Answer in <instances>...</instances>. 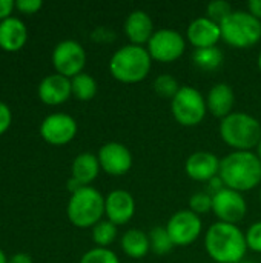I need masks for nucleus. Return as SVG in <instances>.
Wrapping results in <instances>:
<instances>
[{"label": "nucleus", "mask_w": 261, "mask_h": 263, "mask_svg": "<svg viewBox=\"0 0 261 263\" xmlns=\"http://www.w3.org/2000/svg\"><path fill=\"white\" fill-rule=\"evenodd\" d=\"M205 248L215 263H240L245 260L248 243L245 233L237 225L215 222L206 231Z\"/></svg>", "instance_id": "obj_1"}, {"label": "nucleus", "mask_w": 261, "mask_h": 263, "mask_svg": "<svg viewBox=\"0 0 261 263\" xmlns=\"http://www.w3.org/2000/svg\"><path fill=\"white\" fill-rule=\"evenodd\" d=\"M225 186L235 191H249L261 182V160L252 151H232L220 162V173Z\"/></svg>", "instance_id": "obj_2"}, {"label": "nucleus", "mask_w": 261, "mask_h": 263, "mask_svg": "<svg viewBox=\"0 0 261 263\" xmlns=\"http://www.w3.org/2000/svg\"><path fill=\"white\" fill-rule=\"evenodd\" d=\"M152 66V57L148 48L140 45L120 46L109 60V71L112 77L125 83H135L143 80Z\"/></svg>", "instance_id": "obj_3"}, {"label": "nucleus", "mask_w": 261, "mask_h": 263, "mask_svg": "<svg viewBox=\"0 0 261 263\" xmlns=\"http://www.w3.org/2000/svg\"><path fill=\"white\" fill-rule=\"evenodd\" d=\"M222 139L235 151H251L261 140V123L254 116L246 112H231L220 122Z\"/></svg>", "instance_id": "obj_4"}, {"label": "nucleus", "mask_w": 261, "mask_h": 263, "mask_svg": "<svg viewBox=\"0 0 261 263\" xmlns=\"http://www.w3.org/2000/svg\"><path fill=\"white\" fill-rule=\"evenodd\" d=\"M66 214L77 228L94 227L105 214V196L94 186H83L71 194Z\"/></svg>", "instance_id": "obj_5"}, {"label": "nucleus", "mask_w": 261, "mask_h": 263, "mask_svg": "<svg viewBox=\"0 0 261 263\" xmlns=\"http://www.w3.org/2000/svg\"><path fill=\"white\" fill-rule=\"evenodd\" d=\"M222 39L237 48H248L261 39V20L249 11L235 9L222 23Z\"/></svg>", "instance_id": "obj_6"}, {"label": "nucleus", "mask_w": 261, "mask_h": 263, "mask_svg": "<svg viewBox=\"0 0 261 263\" xmlns=\"http://www.w3.org/2000/svg\"><path fill=\"white\" fill-rule=\"evenodd\" d=\"M171 109L178 123L195 126L206 116V97H203V94L194 86H180L178 92L171 100Z\"/></svg>", "instance_id": "obj_7"}, {"label": "nucleus", "mask_w": 261, "mask_h": 263, "mask_svg": "<svg viewBox=\"0 0 261 263\" xmlns=\"http://www.w3.org/2000/svg\"><path fill=\"white\" fill-rule=\"evenodd\" d=\"M51 59L57 74L72 79L83 72L86 65V51L77 40L68 39L55 45Z\"/></svg>", "instance_id": "obj_8"}, {"label": "nucleus", "mask_w": 261, "mask_h": 263, "mask_svg": "<svg viewBox=\"0 0 261 263\" xmlns=\"http://www.w3.org/2000/svg\"><path fill=\"white\" fill-rule=\"evenodd\" d=\"M166 230H168L174 245L188 247L198 239V236L202 234V230H203V223H202L200 216L195 214L194 211L178 210L169 217V220L166 223Z\"/></svg>", "instance_id": "obj_9"}, {"label": "nucleus", "mask_w": 261, "mask_h": 263, "mask_svg": "<svg viewBox=\"0 0 261 263\" xmlns=\"http://www.w3.org/2000/svg\"><path fill=\"white\" fill-rule=\"evenodd\" d=\"M186 49L185 37L171 28L157 29L148 42V51L152 59L158 62H174Z\"/></svg>", "instance_id": "obj_10"}, {"label": "nucleus", "mask_w": 261, "mask_h": 263, "mask_svg": "<svg viewBox=\"0 0 261 263\" xmlns=\"http://www.w3.org/2000/svg\"><path fill=\"white\" fill-rule=\"evenodd\" d=\"M212 211L220 222L235 225L245 219L248 213V203L240 191L225 186L212 196Z\"/></svg>", "instance_id": "obj_11"}, {"label": "nucleus", "mask_w": 261, "mask_h": 263, "mask_svg": "<svg viewBox=\"0 0 261 263\" xmlns=\"http://www.w3.org/2000/svg\"><path fill=\"white\" fill-rule=\"evenodd\" d=\"M77 122L72 116L65 112H54L46 116L40 123V136L51 145H66L77 134Z\"/></svg>", "instance_id": "obj_12"}, {"label": "nucleus", "mask_w": 261, "mask_h": 263, "mask_svg": "<svg viewBox=\"0 0 261 263\" xmlns=\"http://www.w3.org/2000/svg\"><path fill=\"white\" fill-rule=\"evenodd\" d=\"M98 162L105 173L111 176H123L132 166V154L129 148L120 142H108L98 149Z\"/></svg>", "instance_id": "obj_13"}, {"label": "nucleus", "mask_w": 261, "mask_h": 263, "mask_svg": "<svg viewBox=\"0 0 261 263\" xmlns=\"http://www.w3.org/2000/svg\"><path fill=\"white\" fill-rule=\"evenodd\" d=\"M105 214L114 225L128 223L135 214V199L126 190H112L105 197Z\"/></svg>", "instance_id": "obj_14"}, {"label": "nucleus", "mask_w": 261, "mask_h": 263, "mask_svg": "<svg viewBox=\"0 0 261 263\" xmlns=\"http://www.w3.org/2000/svg\"><path fill=\"white\" fill-rule=\"evenodd\" d=\"M220 162L222 159H218L214 153L195 151L186 159L185 170L191 179L198 182H209L211 179L218 176Z\"/></svg>", "instance_id": "obj_15"}, {"label": "nucleus", "mask_w": 261, "mask_h": 263, "mask_svg": "<svg viewBox=\"0 0 261 263\" xmlns=\"http://www.w3.org/2000/svg\"><path fill=\"white\" fill-rule=\"evenodd\" d=\"M38 99L51 106L65 103L72 96L71 79L62 74H49L38 83Z\"/></svg>", "instance_id": "obj_16"}, {"label": "nucleus", "mask_w": 261, "mask_h": 263, "mask_svg": "<svg viewBox=\"0 0 261 263\" xmlns=\"http://www.w3.org/2000/svg\"><path fill=\"white\" fill-rule=\"evenodd\" d=\"M186 35L195 48L215 46L217 42L222 39V28L220 23L211 20L206 15L197 17L189 23Z\"/></svg>", "instance_id": "obj_17"}, {"label": "nucleus", "mask_w": 261, "mask_h": 263, "mask_svg": "<svg viewBox=\"0 0 261 263\" xmlns=\"http://www.w3.org/2000/svg\"><path fill=\"white\" fill-rule=\"evenodd\" d=\"M28 40V29L18 17H8L0 22V48L6 52L20 51Z\"/></svg>", "instance_id": "obj_18"}, {"label": "nucleus", "mask_w": 261, "mask_h": 263, "mask_svg": "<svg viewBox=\"0 0 261 263\" xmlns=\"http://www.w3.org/2000/svg\"><path fill=\"white\" fill-rule=\"evenodd\" d=\"M123 28L131 43L140 45V46H143V43H148L152 34L155 32L151 15L143 9H135L129 12L125 20Z\"/></svg>", "instance_id": "obj_19"}, {"label": "nucleus", "mask_w": 261, "mask_h": 263, "mask_svg": "<svg viewBox=\"0 0 261 263\" xmlns=\"http://www.w3.org/2000/svg\"><path fill=\"white\" fill-rule=\"evenodd\" d=\"M234 105H235V92L231 85L220 82L215 83L208 96H206V106L208 109L220 119L228 117L231 112H234Z\"/></svg>", "instance_id": "obj_20"}, {"label": "nucleus", "mask_w": 261, "mask_h": 263, "mask_svg": "<svg viewBox=\"0 0 261 263\" xmlns=\"http://www.w3.org/2000/svg\"><path fill=\"white\" fill-rule=\"evenodd\" d=\"M100 162L98 157L92 153H82L72 160L71 173L77 182H80L83 186H89L91 182H94L100 173Z\"/></svg>", "instance_id": "obj_21"}, {"label": "nucleus", "mask_w": 261, "mask_h": 263, "mask_svg": "<svg viewBox=\"0 0 261 263\" xmlns=\"http://www.w3.org/2000/svg\"><path fill=\"white\" fill-rule=\"evenodd\" d=\"M120 247L126 256H129L132 259H142L151 250L149 236H148V233H145L138 228H131L122 236Z\"/></svg>", "instance_id": "obj_22"}, {"label": "nucleus", "mask_w": 261, "mask_h": 263, "mask_svg": "<svg viewBox=\"0 0 261 263\" xmlns=\"http://www.w3.org/2000/svg\"><path fill=\"white\" fill-rule=\"evenodd\" d=\"M225 54L223 51L215 46H206V48H195L192 52V62L195 66H198L203 71H215L223 65Z\"/></svg>", "instance_id": "obj_23"}, {"label": "nucleus", "mask_w": 261, "mask_h": 263, "mask_svg": "<svg viewBox=\"0 0 261 263\" xmlns=\"http://www.w3.org/2000/svg\"><path fill=\"white\" fill-rule=\"evenodd\" d=\"M71 88H72V96L77 100L88 102L94 99L97 94V80L91 74L83 71L71 79Z\"/></svg>", "instance_id": "obj_24"}, {"label": "nucleus", "mask_w": 261, "mask_h": 263, "mask_svg": "<svg viewBox=\"0 0 261 263\" xmlns=\"http://www.w3.org/2000/svg\"><path fill=\"white\" fill-rule=\"evenodd\" d=\"M148 236H149V242H151V250L158 256H165V254L171 253L172 248L175 247L166 227H154Z\"/></svg>", "instance_id": "obj_25"}, {"label": "nucleus", "mask_w": 261, "mask_h": 263, "mask_svg": "<svg viewBox=\"0 0 261 263\" xmlns=\"http://www.w3.org/2000/svg\"><path fill=\"white\" fill-rule=\"evenodd\" d=\"M117 225H114L112 222L106 220H100L97 225L92 227V240L97 247L102 248H108L115 239H117Z\"/></svg>", "instance_id": "obj_26"}, {"label": "nucleus", "mask_w": 261, "mask_h": 263, "mask_svg": "<svg viewBox=\"0 0 261 263\" xmlns=\"http://www.w3.org/2000/svg\"><path fill=\"white\" fill-rule=\"evenodd\" d=\"M152 86H154V91L160 97L171 99V100L175 97V94L180 89L178 80L174 76H171V74H160V76H157Z\"/></svg>", "instance_id": "obj_27"}, {"label": "nucleus", "mask_w": 261, "mask_h": 263, "mask_svg": "<svg viewBox=\"0 0 261 263\" xmlns=\"http://www.w3.org/2000/svg\"><path fill=\"white\" fill-rule=\"evenodd\" d=\"M80 263H120V259L112 250L95 247L82 256Z\"/></svg>", "instance_id": "obj_28"}, {"label": "nucleus", "mask_w": 261, "mask_h": 263, "mask_svg": "<svg viewBox=\"0 0 261 263\" xmlns=\"http://www.w3.org/2000/svg\"><path fill=\"white\" fill-rule=\"evenodd\" d=\"M232 5L226 0H212L208 3L206 6V17H209L211 20L222 23L231 12H232Z\"/></svg>", "instance_id": "obj_29"}, {"label": "nucleus", "mask_w": 261, "mask_h": 263, "mask_svg": "<svg viewBox=\"0 0 261 263\" xmlns=\"http://www.w3.org/2000/svg\"><path fill=\"white\" fill-rule=\"evenodd\" d=\"M189 210L195 214H205L212 210V194L208 191H197L189 199Z\"/></svg>", "instance_id": "obj_30"}, {"label": "nucleus", "mask_w": 261, "mask_h": 263, "mask_svg": "<svg viewBox=\"0 0 261 263\" xmlns=\"http://www.w3.org/2000/svg\"><path fill=\"white\" fill-rule=\"evenodd\" d=\"M246 236V243H248V248L255 251V253H261V220L254 222L248 231L245 233Z\"/></svg>", "instance_id": "obj_31"}, {"label": "nucleus", "mask_w": 261, "mask_h": 263, "mask_svg": "<svg viewBox=\"0 0 261 263\" xmlns=\"http://www.w3.org/2000/svg\"><path fill=\"white\" fill-rule=\"evenodd\" d=\"M43 6L42 0H17L15 2V9L20 11L22 14H35L40 11Z\"/></svg>", "instance_id": "obj_32"}, {"label": "nucleus", "mask_w": 261, "mask_h": 263, "mask_svg": "<svg viewBox=\"0 0 261 263\" xmlns=\"http://www.w3.org/2000/svg\"><path fill=\"white\" fill-rule=\"evenodd\" d=\"M12 123V112L11 108L5 103L0 102V136H3Z\"/></svg>", "instance_id": "obj_33"}, {"label": "nucleus", "mask_w": 261, "mask_h": 263, "mask_svg": "<svg viewBox=\"0 0 261 263\" xmlns=\"http://www.w3.org/2000/svg\"><path fill=\"white\" fill-rule=\"evenodd\" d=\"M14 9H15L14 0H0V22L11 17Z\"/></svg>", "instance_id": "obj_34"}, {"label": "nucleus", "mask_w": 261, "mask_h": 263, "mask_svg": "<svg viewBox=\"0 0 261 263\" xmlns=\"http://www.w3.org/2000/svg\"><path fill=\"white\" fill-rule=\"evenodd\" d=\"M225 188V183H223V180H222V177L220 176H217V177H214V179H211L209 180V186H208V193L209 194H215V193H218L220 190H223Z\"/></svg>", "instance_id": "obj_35"}, {"label": "nucleus", "mask_w": 261, "mask_h": 263, "mask_svg": "<svg viewBox=\"0 0 261 263\" xmlns=\"http://www.w3.org/2000/svg\"><path fill=\"white\" fill-rule=\"evenodd\" d=\"M248 11L261 20V0H249L248 2Z\"/></svg>", "instance_id": "obj_36"}, {"label": "nucleus", "mask_w": 261, "mask_h": 263, "mask_svg": "<svg viewBox=\"0 0 261 263\" xmlns=\"http://www.w3.org/2000/svg\"><path fill=\"white\" fill-rule=\"evenodd\" d=\"M8 263H34L32 262V257L26 253H17L14 256L9 257Z\"/></svg>", "instance_id": "obj_37"}, {"label": "nucleus", "mask_w": 261, "mask_h": 263, "mask_svg": "<svg viewBox=\"0 0 261 263\" xmlns=\"http://www.w3.org/2000/svg\"><path fill=\"white\" fill-rule=\"evenodd\" d=\"M80 188H83V185H82L80 182H77L74 177H71V179L68 180V190L71 191V194H74V193L78 191Z\"/></svg>", "instance_id": "obj_38"}, {"label": "nucleus", "mask_w": 261, "mask_h": 263, "mask_svg": "<svg viewBox=\"0 0 261 263\" xmlns=\"http://www.w3.org/2000/svg\"><path fill=\"white\" fill-rule=\"evenodd\" d=\"M8 260H9V259L6 257L5 251H3V250L0 248V263H8Z\"/></svg>", "instance_id": "obj_39"}, {"label": "nucleus", "mask_w": 261, "mask_h": 263, "mask_svg": "<svg viewBox=\"0 0 261 263\" xmlns=\"http://www.w3.org/2000/svg\"><path fill=\"white\" fill-rule=\"evenodd\" d=\"M257 156L260 157V160H261V140H260V143H258V146H257Z\"/></svg>", "instance_id": "obj_40"}, {"label": "nucleus", "mask_w": 261, "mask_h": 263, "mask_svg": "<svg viewBox=\"0 0 261 263\" xmlns=\"http://www.w3.org/2000/svg\"><path fill=\"white\" fill-rule=\"evenodd\" d=\"M240 263H257V262H254V260H248V259H245V260H242Z\"/></svg>", "instance_id": "obj_41"}, {"label": "nucleus", "mask_w": 261, "mask_h": 263, "mask_svg": "<svg viewBox=\"0 0 261 263\" xmlns=\"http://www.w3.org/2000/svg\"><path fill=\"white\" fill-rule=\"evenodd\" d=\"M258 68L261 69V51H260V54H258Z\"/></svg>", "instance_id": "obj_42"}, {"label": "nucleus", "mask_w": 261, "mask_h": 263, "mask_svg": "<svg viewBox=\"0 0 261 263\" xmlns=\"http://www.w3.org/2000/svg\"><path fill=\"white\" fill-rule=\"evenodd\" d=\"M260 200H261V193H260Z\"/></svg>", "instance_id": "obj_43"}]
</instances>
